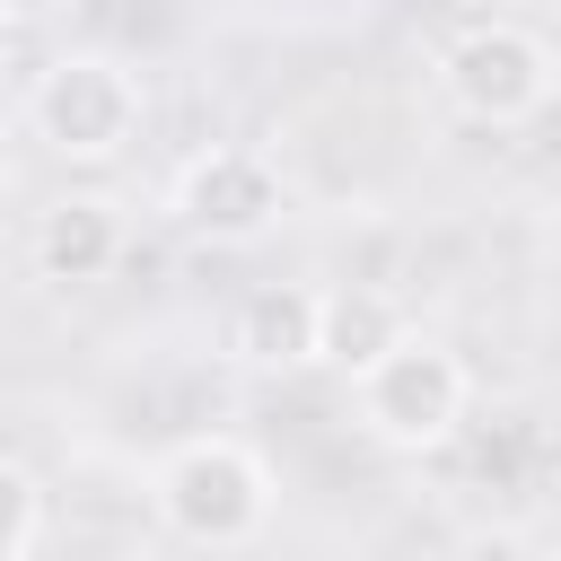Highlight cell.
<instances>
[{"mask_svg":"<svg viewBox=\"0 0 561 561\" xmlns=\"http://www.w3.org/2000/svg\"><path fill=\"white\" fill-rule=\"evenodd\" d=\"M552 44L535 35V26H517V18H473V26H456L447 35V53H438V88H447V105L465 114V123H535L543 105H552Z\"/></svg>","mask_w":561,"mask_h":561,"instance_id":"3957f363","label":"cell"},{"mask_svg":"<svg viewBox=\"0 0 561 561\" xmlns=\"http://www.w3.org/2000/svg\"><path fill=\"white\" fill-rule=\"evenodd\" d=\"M465 403H473V377L447 342L430 333H403L394 351H377L359 368V430L377 447H403V456H430L465 430Z\"/></svg>","mask_w":561,"mask_h":561,"instance_id":"7a4b0ae2","label":"cell"},{"mask_svg":"<svg viewBox=\"0 0 561 561\" xmlns=\"http://www.w3.org/2000/svg\"><path fill=\"white\" fill-rule=\"evenodd\" d=\"M149 508L184 543H210V552L254 543L263 517H272V465L245 438H219V430L210 438H184V447H167V465L149 482Z\"/></svg>","mask_w":561,"mask_h":561,"instance_id":"6da1fadb","label":"cell"},{"mask_svg":"<svg viewBox=\"0 0 561 561\" xmlns=\"http://www.w3.org/2000/svg\"><path fill=\"white\" fill-rule=\"evenodd\" d=\"M114 263H123V219H114V202L70 193V202H53V210L35 219V272H44L53 289H88V280H105Z\"/></svg>","mask_w":561,"mask_h":561,"instance_id":"52a82bcc","label":"cell"},{"mask_svg":"<svg viewBox=\"0 0 561 561\" xmlns=\"http://www.w3.org/2000/svg\"><path fill=\"white\" fill-rule=\"evenodd\" d=\"M228 359L254 368V377L316 368V289H307V280H263V289H245L237 316H228Z\"/></svg>","mask_w":561,"mask_h":561,"instance_id":"8992f818","label":"cell"},{"mask_svg":"<svg viewBox=\"0 0 561 561\" xmlns=\"http://www.w3.org/2000/svg\"><path fill=\"white\" fill-rule=\"evenodd\" d=\"M9 18H44V9H61V0H0Z\"/></svg>","mask_w":561,"mask_h":561,"instance_id":"30bf717a","label":"cell"},{"mask_svg":"<svg viewBox=\"0 0 561 561\" xmlns=\"http://www.w3.org/2000/svg\"><path fill=\"white\" fill-rule=\"evenodd\" d=\"M0 26H9V9H0Z\"/></svg>","mask_w":561,"mask_h":561,"instance_id":"8fae6325","label":"cell"},{"mask_svg":"<svg viewBox=\"0 0 561 561\" xmlns=\"http://www.w3.org/2000/svg\"><path fill=\"white\" fill-rule=\"evenodd\" d=\"M412 324H403V307L386 298V289H368V280H351V289H316V359H333V368H368L377 351H394Z\"/></svg>","mask_w":561,"mask_h":561,"instance_id":"ba28073f","label":"cell"},{"mask_svg":"<svg viewBox=\"0 0 561 561\" xmlns=\"http://www.w3.org/2000/svg\"><path fill=\"white\" fill-rule=\"evenodd\" d=\"M175 219L193 228V237H210V245H254V237H272L280 228V210H289V184H280V167L263 158V149H202V158H184L175 167Z\"/></svg>","mask_w":561,"mask_h":561,"instance_id":"5b68a950","label":"cell"},{"mask_svg":"<svg viewBox=\"0 0 561 561\" xmlns=\"http://www.w3.org/2000/svg\"><path fill=\"white\" fill-rule=\"evenodd\" d=\"M26 123H35V140H44L53 158H79V167L123 158L131 131H140V79H131L114 53H61V61L35 79Z\"/></svg>","mask_w":561,"mask_h":561,"instance_id":"277c9868","label":"cell"},{"mask_svg":"<svg viewBox=\"0 0 561 561\" xmlns=\"http://www.w3.org/2000/svg\"><path fill=\"white\" fill-rule=\"evenodd\" d=\"M35 535H44V491H35V473H26V465H9V456H0V561H26V552H35Z\"/></svg>","mask_w":561,"mask_h":561,"instance_id":"9c48e42d","label":"cell"}]
</instances>
